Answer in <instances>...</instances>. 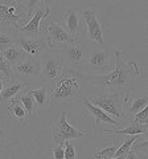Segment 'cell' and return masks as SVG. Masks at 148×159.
<instances>
[{
    "instance_id": "obj_15",
    "label": "cell",
    "mask_w": 148,
    "mask_h": 159,
    "mask_svg": "<svg viewBox=\"0 0 148 159\" xmlns=\"http://www.w3.org/2000/svg\"><path fill=\"white\" fill-rule=\"evenodd\" d=\"M111 64V54L105 49H93V51L87 52L86 58V65H89L93 69H106L110 66Z\"/></svg>"
},
{
    "instance_id": "obj_2",
    "label": "cell",
    "mask_w": 148,
    "mask_h": 159,
    "mask_svg": "<svg viewBox=\"0 0 148 159\" xmlns=\"http://www.w3.org/2000/svg\"><path fill=\"white\" fill-rule=\"evenodd\" d=\"M82 73L63 69L61 76L48 86L49 101L54 103L72 102L80 97Z\"/></svg>"
},
{
    "instance_id": "obj_13",
    "label": "cell",
    "mask_w": 148,
    "mask_h": 159,
    "mask_svg": "<svg viewBox=\"0 0 148 159\" xmlns=\"http://www.w3.org/2000/svg\"><path fill=\"white\" fill-rule=\"evenodd\" d=\"M85 23L81 17L80 9L76 8H70L69 11L65 13L63 17V29L70 34L72 37L78 40V37H81L85 33Z\"/></svg>"
},
{
    "instance_id": "obj_17",
    "label": "cell",
    "mask_w": 148,
    "mask_h": 159,
    "mask_svg": "<svg viewBox=\"0 0 148 159\" xmlns=\"http://www.w3.org/2000/svg\"><path fill=\"white\" fill-rule=\"evenodd\" d=\"M83 103H85V106L87 109V111L90 116L94 117L95 119V129L99 126V123H107V125H111V126H118V125H120V122H118L116 119H114L112 117H110L108 114H106L103 110H101L99 107H97L94 106L93 103L90 102V99H87V98H83Z\"/></svg>"
},
{
    "instance_id": "obj_3",
    "label": "cell",
    "mask_w": 148,
    "mask_h": 159,
    "mask_svg": "<svg viewBox=\"0 0 148 159\" xmlns=\"http://www.w3.org/2000/svg\"><path fill=\"white\" fill-rule=\"evenodd\" d=\"M40 4V2H0V20L9 24L12 31H16L24 25V19H31V15Z\"/></svg>"
},
{
    "instance_id": "obj_20",
    "label": "cell",
    "mask_w": 148,
    "mask_h": 159,
    "mask_svg": "<svg viewBox=\"0 0 148 159\" xmlns=\"http://www.w3.org/2000/svg\"><path fill=\"white\" fill-rule=\"evenodd\" d=\"M31 96L33 97L34 102L38 107H46L50 101H49V90H48V86L46 85H41L40 88L37 89H28Z\"/></svg>"
},
{
    "instance_id": "obj_6",
    "label": "cell",
    "mask_w": 148,
    "mask_h": 159,
    "mask_svg": "<svg viewBox=\"0 0 148 159\" xmlns=\"http://www.w3.org/2000/svg\"><path fill=\"white\" fill-rule=\"evenodd\" d=\"M56 51L61 54L63 68L69 70H76L80 72L86 65V58H87V51L82 47L80 41L73 43V44H65L54 48Z\"/></svg>"
},
{
    "instance_id": "obj_5",
    "label": "cell",
    "mask_w": 148,
    "mask_h": 159,
    "mask_svg": "<svg viewBox=\"0 0 148 159\" xmlns=\"http://www.w3.org/2000/svg\"><path fill=\"white\" fill-rule=\"evenodd\" d=\"M40 65H41V73L38 78L46 86H49L50 84L56 81L61 76L63 69H65L63 68V61H62L61 54L56 49H48V51L42 53Z\"/></svg>"
},
{
    "instance_id": "obj_14",
    "label": "cell",
    "mask_w": 148,
    "mask_h": 159,
    "mask_svg": "<svg viewBox=\"0 0 148 159\" xmlns=\"http://www.w3.org/2000/svg\"><path fill=\"white\" fill-rule=\"evenodd\" d=\"M126 105L127 111L130 114H136L137 111L148 107V96L147 93H135V90L123 97V106Z\"/></svg>"
},
{
    "instance_id": "obj_8",
    "label": "cell",
    "mask_w": 148,
    "mask_h": 159,
    "mask_svg": "<svg viewBox=\"0 0 148 159\" xmlns=\"http://www.w3.org/2000/svg\"><path fill=\"white\" fill-rule=\"evenodd\" d=\"M49 13H50V7L46 6V3L42 2L40 6L34 9V12L32 13V17L29 19L23 27L17 28L16 31H13V32L21 34V36L29 37V39H40L41 33H42L41 21L49 16Z\"/></svg>"
},
{
    "instance_id": "obj_21",
    "label": "cell",
    "mask_w": 148,
    "mask_h": 159,
    "mask_svg": "<svg viewBox=\"0 0 148 159\" xmlns=\"http://www.w3.org/2000/svg\"><path fill=\"white\" fill-rule=\"evenodd\" d=\"M103 133L106 134H122V135L130 137V135H144L147 134V126H141V125H136V123L131 122L130 125L124 129L120 130H103Z\"/></svg>"
},
{
    "instance_id": "obj_12",
    "label": "cell",
    "mask_w": 148,
    "mask_h": 159,
    "mask_svg": "<svg viewBox=\"0 0 148 159\" xmlns=\"http://www.w3.org/2000/svg\"><path fill=\"white\" fill-rule=\"evenodd\" d=\"M12 72H13L15 81L19 80V82L24 81V84H27L29 80H34V81H36V78L40 77L41 65H40L38 60L28 57L24 60V61L12 66Z\"/></svg>"
},
{
    "instance_id": "obj_10",
    "label": "cell",
    "mask_w": 148,
    "mask_h": 159,
    "mask_svg": "<svg viewBox=\"0 0 148 159\" xmlns=\"http://www.w3.org/2000/svg\"><path fill=\"white\" fill-rule=\"evenodd\" d=\"M13 32V31H12ZM16 33V32H15ZM13 36V34H12ZM13 41L15 45H17L21 51L27 54L28 57L31 58H38L42 56V53L48 51L49 47L46 44L45 37H40V39H29L25 36H21V34L16 33L13 36Z\"/></svg>"
},
{
    "instance_id": "obj_18",
    "label": "cell",
    "mask_w": 148,
    "mask_h": 159,
    "mask_svg": "<svg viewBox=\"0 0 148 159\" xmlns=\"http://www.w3.org/2000/svg\"><path fill=\"white\" fill-rule=\"evenodd\" d=\"M7 109L9 114H11L12 117H15L19 121V123H20L21 126H27L28 125V119H29V116L27 110L24 109V106L21 105V102L19 101L17 98L12 99L11 102L7 105Z\"/></svg>"
},
{
    "instance_id": "obj_28",
    "label": "cell",
    "mask_w": 148,
    "mask_h": 159,
    "mask_svg": "<svg viewBox=\"0 0 148 159\" xmlns=\"http://www.w3.org/2000/svg\"><path fill=\"white\" fill-rule=\"evenodd\" d=\"M132 122L136 123V125L147 126V123H148V107H144L143 110H140V111H137L136 114H134Z\"/></svg>"
},
{
    "instance_id": "obj_4",
    "label": "cell",
    "mask_w": 148,
    "mask_h": 159,
    "mask_svg": "<svg viewBox=\"0 0 148 159\" xmlns=\"http://www.w3.org/2000/svg\"><path fill=\"white\" fill-rule=\"evenodd\" d=\"M87 131L83 129H78L73 126L67 121V111L63 110L58 118L54 119L52 127V138L54 145H61L67 141H80L86 137Z\"/></svg>"
},
{
    "instance_id": "obj_24",
    "label": "cell",
    "mask_w": 148,
    "mask_h": 159,
    "mask_svg": "<svg viewBox=\"0 0 148 159\" xmlns=\"http://www.w3.org/2000/svg\"><path fill=\"white\" fill-rule=\"evenodd\" d=\"M137 137H139V135H130V137H126V138L122 141L119 148L116 150L115 157H126V154L131 150L132 145H134V143L137 141Z\"/></svg>"
},
{
    "instance_id": "obj_7",
    "label": "cell",
    "mask_w": 148,
    "mask_h": 159,
    "mask_svg": "<svg viewBox=\"0 0 148 159\" xmlns=\"http://www.w3.org/2000/svg\"><path fill=\"white\" fill-rule=\"evenodd\" d=\"M91 103L99 107L108 116H114L118 119L124 117V106H123V96L119 93H106L99 94L91 98Z\"/></svg>"
},
{
    "instance_id": "obj_25",
    "label": "cell",
    "mask_w": 148,
    "mask_h": 159,
    "mask_svg": "<svg viewBox=\"0 0 148 159\" xmlns=\"http://www.w3.org/2000/svg\"><path fill=\"white\" fill-rule=\"evenodd\" d=\"M0 73L4 76V78L7 80L8 82H12L15 81V77H13V72H12V66L4 60V57L2 56L0 53Z\"/></svg>"
},
{
    "instance_id": "obj_31",
    "label": "cell",
    "mask_w": 148,
    "mask_h": 159,
    "mask_svg": "<svg viewBox=\"0 0 148 159\" xmlns=\"http://www.w3.org/2000/svg\"><path fill=\"white\" fill-rule=\"evenodd\" d=\"M6 142H7V135H6V133H4L3 130H0V148L6 147Z\"/></svg>"
},
{
    "instance_id": "obj_26",
    "label": "cell",
    "mask_w": 148,
    "mask_h": 159,
    "mask_svg": "<svg viewBox=\"0 0 148 159\" xmlns=\"http://www.w3.org/2000/svg\"><path fill=\"white\" fill-rule=\"evenodd\" d=\"M122 143V139H118V141L115 142V145L112 146H108L106 148H102V150H98L94 152V155H98V157H103V158H114L115 157V152L116 150L119 148Z\"/></svg>"
},
{
    "instance_id": "obj_16",
    "label": "cell",
    "mask_w": 148,
    "mask_h": 159,
    "mask_svg": "<svg viewBox=\"0 0 148 159\" xmlns=\"http://www.w3.org/2000/svg\"><path fill=\"white\" fill-rule=\"evenodd\" d=\"M27 88H28V84H24V82H19V81L8 82L4 86L3 92L0 93V106H7L12 99L16 98Z\"/></svg>"
},
{
    "instance_id": "obj_30",
    "label": "cell",
    "mask_w": 148,
    "mask_h": 159,
    "mask_svg": "<svg viewBox=\"0 0 148 159\" xmlns=\"http://www.w3.org/2000/svg\"><path fill=\"white\" fill-rule=\"evenodd\" d=\"M124 159H147V158H144V157H141L139 152H137L135 148H132L131 147V150L128 151L127 154H126V157H124Z\"/></svg>"
},
{
    "instance_id": "obj_19",
    "label": "cell",
    "mask_w": 148,
    "mask_h": 159,
    "mask_svg": "<svg viewBox=\"0 0 148 159\" xmlns=\"http://www.w3.org/2000/svg\"><path fill=\"white\" fill-rule=\"evenodd\" d=\"M2 56L4 57V60L9 64L11 66H15L16 64L24 61L25 58H28V56L24 53L17 45H12L8 49H6L4 52H2Z\"/></svg>"
},
{
    "instance_id": "obj_11",
    "label": "cell",
    "mask_w": 148,
    "mask_h": 159,
    "mask_svg": "<svg viewBox=\"0 0 148 159\" xmlns=\"http://www.w3.org/2000/svg\"><path fill=\"white\" fill-rule=\"evenodd\" d=\"M45 33H46V44L49 49H54L60 45H65V44H73L77 43L78 40L72 37L61 24H58L52 20H48L46 27H45Z\"/></svg>"
},
{
    "instance_id": "obj_22",
    "label": "cell",
    "mask_w": 148,
    "mask_h": 159,
    "mask_svg": "<svg viewBox=\"0 0 148 159\" xmlns=\"http://www.w3.org/2000/svg\"><path fill=\"white\" fill-rule=\"evenodd\" d=\"M16 98L21 102V105L28 113V116H37V105L34 102L33 97L31 96V93H29L28 88H27V90H23Z\"/></svg>"
},
{
    "instance_id": "obj_23",
    "label": "cell",
    "mask_w": 148,
    "mask_h": 159,
    "mask_svg": "<svg viewBox=\"0 0 148 159\" xmlns=\"http://www.w3.org/2000/svg\"><path fill=\"white\" fill-rule=\"evenodd\" d=\"M63 159H80L78 141H67L63 143Z\"/></svg>"
},
{
    "instance_id": "obj_1",
    "label": "cell",
    "mask_w": 148,
    "mask_h": 159,
    "mask_svg": "<svg viewBox=\"0 0 148 159\" xmlns=\"http://www.w3.org/2000/svg\"><path fill=\"white\" fill-rule=\"evenodd\" d=\"M115 68L103 76H83L89 85L108 89V93H119L123 97L136 90V81L140 77V65L135 61H127L120 49L115 53Z\"/></svg>"
},
{
    "instance_id": "obj_29",
    "label": "cell",
    "mask_w": 148,
    "mask_h": 159,
    "mask_svg": "<svg viewBox=\"0 0 148 159\" xmlns=\"http://www.w3.org/2000/svg\"><path fill=\"white\" fill-rule=\"evenodd\" d=\"M52 158L53 159H63V143H61V145H53Z\"/></svg>"
},
{
    "instance_id": "obj_32",
    "label": "cell",
    "mask_w": 148,
    "mask_h": 159,
    "mask_svg": "<svg viewBox=\"0 0 148 159\" xmlns=\"http://www.w3.org/2000/svg\"><path fill=\"white\" fill-rule=\"evenodd\" d=\"M6 81H7V80H6V78H4V76H3V74H2V73H0V93H2V92H3V89H4V86H6Z\"/></svg>"
},
{
    "instance_id": "obj_9",
    "label": "cell",
    "mask_w": 148,
    "mask_h": 159,
    "mask_svg": "<svg viewBox=\"0 0 148 159\" xmlns=\"http://www.w3.org/2000/svg\"><path fill=\"white\" fill-rule=\"evenodd\" d=\"M81 17L85 23V32L90 41L97 43L103 48L105 47V40H103V29L99 21V15L95 8H86L80 11Z\"/></svg>"
},
{
    "instance_id": "obj_33",
    "label": "cell",
    "mask_w": 148,
    "mask_h": 159,
    "mask_svg": "<svg viewBox=\"0 0 148 159\" xmlns=\"http://www.w3.org/2000/svg\"><path fill=\"white\" fill-rule=\"evenodd\" d=\"M94 159H124V157H114V158H103V157H98V155H94Z\"/></svg>"
},
{
    "instance_id": "obj_27",
    "label": "cell",
    "mask_w": 148,
    "mask_h": 159,
    "mask_svg": "<svg viewBox=\"0 0 148 159\" xmlns=\"http://www.w3.org/2000/svg\"><path fill=\"white\" fill-rule=\"evenodd\" d=\"M12 45H15L12 33L0 32V53L4 52L6 49H8L9 47H12Z\"/></svg>"
}]
</instances>
